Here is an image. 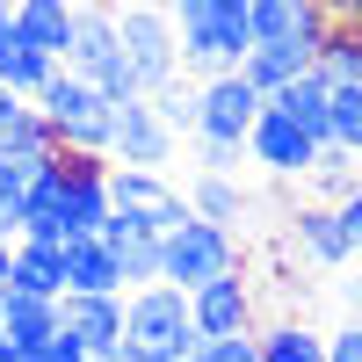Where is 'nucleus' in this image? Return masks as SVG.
Masks as SVG:
<instances>
[{
	"label": "nucleus",
	"mask_w": 362,
	"mask_h": 362,
	"mask_svg": "<svg viewBox=\"0 0 362 362\" xmlns=\"http://www.w3.org/2000/svg\"><path fill=\"white\" fill-rule=\"evenodd\" d=\"M109 153H73L58 145L44 167H29V203H22V232L15 239H87L109 225Z\"/></svg>",
	"instance_id": "f257e3e1"
},
{
	"label": "nucleus",
	"mask_w": 362,
	"mask_h": 362,
	"mask_svg": "<svg viewBox=\"0 0 362 362\" xmlns=\"http://www.w3.org/2000/svg\"><path fill=\"white\" fill-rule=\"evenodd\" d=\"M174 37H181V73H239V58L254 51V15L247 0H167Z\"/></svg>",
	"instance_id": "f03ea898"
},
{
	"label": "nucleus",
	"mask_w": 362,
	"mask_h": 362,
	"mask_svg": "<svg viewBox=\"0 0 362 362\" xmlns=\"http://www.w3.org/2000/svg\"><path fill=\"white\" fill-rule=\"evenodd\" d=\"M196 341L203 334H196L189 290H174V283L124 290V348H131V362H189Z\"/></svg>",
	"instance_id": "7ed1b4c3"
},
{
	"label": "nucleus",
	"mask_w": 362,
	"mask_h": 362,
	"mask_svg": "<svg viewBox=\"0 0 362 362\" xmlns=\"http://www.w3.org/2000/svg\"><path fill=\"white\" fill-rule=\"evenodd\" d=\"M44 116H51V131H58V145H73V153H109V138H116V102L102 95L87 73H73V66H58L37 95Z\"/></svg>",
	"instance_id": "20e7f679"
},
{
	"label": "nucleus",
	"mask_w": 362,
	"mask_h": 362,
	"mask_svg": "<svg viewBox=\"0 0 362 362\" xmlns=\"http://www.w3.org/2000/svg\"><path fill=\"white\" fill-rule=\"evenodd\" d=\"M225 268H239V232L232 225L181 218L160 239V283H174V290H203L210 276H225Z\"/></svg>",
	"instance_id": "39448f33"
},
{
	"label": "nucleus",
	"mask_w": 362,
	"mask_h": 362,
	"mask_svg": "<svg viewBox=\"0 0 362 362\" xmlns=\"http://www.w3.org/2000/svg\"><path fill=\"white\" fill-rule=\"evenodd\" d=\"M66 66L87 73L109 102H138V95H145L138 73H131V58H124V37H116V8H80V15H73V51H66Z\"/></svg>",
	"instance_id": "423d86ee"
},
{
	"label": "nucleus",
	"mask_w": 362,
	"mask_h": 362,
	"mask_svg": "<svg viewBox=\"0 0 362 362\" xmlns=\"http://www.w3.org/2000/svg\"><path fill=\"white\" fill-rule=\"evenodd\" d=\"M116 37H124V58L145 95H160L167 80H181V37H174V15L167 8H145V0H131V8H116Z\"/></svg>",
	"instance_id": "0eeeda50"
},
{
	"label": "nucleus",
	"mask_w": 362,
	"mask_h": 362,
	"mask_svg": "<svg viewBox=\"0 0 362 362\" xmlns=\"http://www.w3.org/2000/svg\"><path fill=\"white\" fill-rule=\"evenodd\" d=\"M109 203L124 210V218L153 225L160 239H167L181 218H196V210H189V189H181L167 167H109Z\"/></svg>",
	"instance_id": "6e6552de"
},
{
	"label": "nucleus",
	"mask_w": 362,
	"mask_h": 362,
	"mask_svg": "<svg viewBox=\"0 0 362 362\" xmlns=\"http://www.w3.org/2000/svg\"><path fill=\"white\" fill-rule=\"evenodd\" d=\"M261 102H268V95H261L247 73H210V80H196V138H232V145H247Z\"/></svg>",
	"instance_id": "1a4fd4ad"
},
{
	"label": "nucleus",
	"mask_w": 362,
	"mask_h": 362,
	"mask_svg": "<svg viewBox=\"0 0 362 362\" xmlns=\"http://www.w3.org/2000/svg\"><path fill=\"white\" fill-rule=\"evenodd\" d=\"M312 153H319V138H312L305 124H290V116H283L276 102H261L254 131H247V160H254L261 174H276V181H305Z\"/></svg>",
	"instance_id": "9d476101"
},
{
	"label": "nucleus",
	"mask_w": 362,
	"mask_h": 362,
	"mask_svg": "<svg viewBox=\"0 0 362 362\" xmlns=\"http://www.w3.org/2000/svg\"><path fill=\"white\" fill-rule=\"evenodd\" d=\"M174 124L153 109V95H138V102H116V138H109V160L116 167H167L174 160Z\"/></svg>",
	"instance_id": "9b49d317"
},
{
	"label": "nucleus",
	"mask_w": 362,
	"mask_h": 362,
	"mask_svg": "<svg viewBox=\"0 0 362 362\" xmlns=\"http://www.w3.org/2000/svg\"><path fill=\"white\" fill-rule=\"evenodd\" d=\"M247 15H254V44H305L319 58L334 37V15L319 0H247Z\"/></svg>",
	"instance_id": "f8f14e48"
},
{
	"label": "nucleus",
	"mask_w": 362,
	"mask_h": 362,
	"mask_svg": "<svg viewBox=\"0 0 362 362\" xmlns=\"http://www.w3.org/2000/svg\"><path fill=\"white\" fill-rule=\"evenodd\" d=\"M189 312H196V334L203 341H225V334H254V283L225 268V276H210L203 290H189Z\"/></svg>",
	"instance_id": "ddd939ff"
},
{
	"label": "nucleus",
	"mask_w": 362,
	"mask_h": 362,
	"mask_svg": "<svg viewBox=\"0 0 362 362\" xmlns=\"http://www.w3.org/2000/svg\"><path fill=\"white\" fill-rule=\"evenodd\" d=\"M283 239H290V254L297 261H312V268H348L355 247H348V232H341V210L334 203H297L290 218H283Z\"/></svg>",
	"instance_id": "4468645a"
},
{
	"label": "nucleus",
	"mask_w": 362,
	"mask_h": 362,
	"mask_svg": "<svg viewBox=\"0 0 362 362\" xmlns=\"http://www.w3.org/2000/svg\"><path fill=\"white\" fill-rule=\"evenodd\" d=\"M58 326H66L73 341H87V355L116 348L124 341V290H66L58 297Z\"/></svg>",
	"instance_id": "2eb2a0df"
},
{
	"label": "nucleus",
	"mask_w": 362,
	"mask_h": 362,
	"mask_svg": "<svg viewBox=\"0 0 362 362\" xmlns=\"http://www.w3.org/2000/svg\"><path fill=\"white\" fill-rule=\"evenodd\" d=\"M51 73H58V58H51L44 44H29V37H22V22H15V0H0V80H8L15 95L29 102Z\"/></svg>",
	"instance_id": "dca6fc26"
},
{
	"label": "nucleus",
	"mask_w": 362,
	"mask_h": 362,
	"mask_svg": "<svg viewBox=\"0 0 362 362\" xmlns=\"http://www.w3.org/2000/svg\"><path fill=\"white\" fill-rule=\"evenodd\" d=\"M102 239L116 247V261H124V290L160 283V232H153V225H138V218H124V210H109Z\"/></svg>",
	"instance_id": "f3484780"
},
{
	"label": "nucleus",
	"mask_w": 362,
	"mask_h": 362,
	"mask_svg": "<svg viewBox=\"0 0 362 362\" xmlns=\"http://www.w3.org/2000/svg\"><path fill=\"white\" fill-rule=\"evenodd\" d=\"M66 290H124V261L102 232L66 239Z\"/></svg>",
	"instance_id": "a211bd4d"
},
{
	"label": "nucleus",
	"mask_w": 362,
	"mask_h": 362,
	"mask_svg": "<svg viewBox=\"0 0 362 362\" xmlns=\"http://www.w3.org/2000/svg\"><path fill=\"white\" fill-rule=\"evenodd\" d=\"M73 15H80V0H15L22 37H29V44H44L58 66H66V51H73Z\"/></svg>",
	"instance_id": "6ab92c4d"
},
{
	"label": "nucleus",
	"mask_w": 362,
	"mask_h": 362,
	"mask_svg": "<svg viewBox=\"0 0 362 362\" xmlns=\"http://www.w3.org/2000/svg\"><path fill=\"white\" fill-rule=\"evenodd\" d=\"M0 334H15L22 348H37L58 334V297H37V290H0Z\"/></svg>",
	"instance_id": "aec40b11"
},
{
	"label": "nucleus",
	"mask_w": 362,
	"mask_h": 362,
	"mask_svg": "<svg viewBox=\"0 0 362 362\" xmlns=\"http://www.w3.org/2000/svg\"><path fill=\"white\" fill-rule=\"evenodd\" d=\"M58 153V131H51V116L37 102H22L8 124H0V160H22V167H44Z\"/></svg>",
	"instance_id": "412c9836"
},
{
	"label": "nucleus",
	"mask_w": 362,
	"mask_h": 362,
	"mask_svg": "<svg viewBox=\"0 0 362 362\" xmlns=\"http://www.w3.org/2000/svg\"><path fill=\"white\" fill-rule=\"evenodd\" d=\"M15 290L66 297V247L58 239H15Z\"/></svg>",
	"instance_id": "4be33fe9"
},
{
	"label": "nucleus",
	"mask_w": 362,
	"mask_h": 362,
	"mask_svg": "<svg viewBox=\"0 0 362 362\" xmlns=\"http://www.w3.org/2000/svg\"><path fill=\"white\" fill-rule=\"evenodd\" d=\"M305 189H312L319 203H341V196H355V189H362V160L348 153V145L319 138V153H312V167H305Z\"/></svg>",
	"instance_id": "5701e85b"
},
{
	"label": "nucleus",
	"mask_w": 362,
	"mask_h": 362,
	"mask_svg": "<svg viewBox=\"0 0 362 362\" xmlns=\"http://www.w3.org/2000/svg\"><path fill=\"white\" fill-rule=\"evenodd\" d=\"M189 210L210 218V225H232V232H239V218L254 210V196L239 189V174H196V181H189Z\"/></svg>",
	"instance_id": "b1692460"
},
{
	"label": "nucleus",
	"mask_w": 362,
	"mask_h": 362,
	"mask_svg": "<svg viewBox=\"0 0 362 362\" xmlns=\"http://www.w3.org/2000/svg\"><path fill=\"white\" fill-rule=\"evenodd\" d=\"M239 73H247L261 95H276V87H290L297 73H312V51L305 44H254L247 58H239Z\"/></svg>",
	"instance_id": "393cba45"
},
{
	"label": "nucleus",
	"mask_w": 362,
	"mask_h": 362,
	"mask_svg": "<svg viewBox=\"0 0 362 362\" xmlns=\"http://www.w3.org/2000/svg\"><path fill=\"white\" fill-rule=\"evenodd\" d=\"M268 102H276V109L290 116V124H305L312 138H326V109H334V80H319V73H297V80H290V87H276Z\"/></svg>",
	"instance_id": "a878e982"
},
{
	"label": "nucleus",
	"mask_w": 362,
	"mask_h": 362,
	"mask_svg": "<svg viewBox=\"0 0 362 362\" xmlns=\"http://www.w3.org/2000/svg\"><path fill=\"white\" fill-rule=\"evenodd\" d=\"M261 362H326V334H312L305 319L261 326Z\"/></svg>",
	"instance_id": "bb28decb"
},
{
	"label": "nucleus",
	"mask_w": 362,
	"mask_h": 362,
	"mask_svg": "<svg viewBox=\"0 0 362 362\" xmlns=\"http://www.w3.org/2000/svg\"><path fill=\"white\" fill-rule=\"evenodd\" d=\"M355 51H362V22H334V37H326V51L312 58V73L319 80H355Z\"/></svg>",
	"instance_id": "cd10ccee"
},
{
	"label": "nucleus",
	"mask_w": 362,
	"mask_h": 362,
	"mask_svg": "<svg viewBox=\"0 0 362 362\" xmlns=\"http://www.w3.org/2000/svg\"><path fill=\"white\" fill-rule=\"evenodd\" d=\"M326 138H334V145H348V153L362 160V87H355V80H341V87H334V109H326Z\"/></svg>",
	"instance_id": "c85d7f7f"
},
{
	"label": "nucleus",
	"mask_w": 362,
	"mask_h": 362,
	"mask_svg": "<svg viewBox=\"0 0 362 362\" xmlns=\"http://www.w3.org/2000/svg\"><path fill=\"white\" fill-rule=\"evenodd\" d=\"M153 109L174 124V138H196V87L189 80H167L160 95H153Z\"/></svg>",
	"instance_id": "c756f323"
},
{
	"label": "nucleus",
	"mask_w": 362,
	"mask_h": 362,
	"mask_svg": "<svg viewBox=\"0 0 362 362\" xmlns=\"http://www.w3.org/2000/svg\"><path fill=\"white\" fill-rule=\"evenodd\" d=\"M22 203H29V167L0 160V232H22Z\"/></svg>",
	"instance_id": "7c9ffc66"
},
{
	"label": "nucleus",
	"mask_w": 362,
	"mask_h": 362,
	"mask_svg": "<svg viewBox=\"0 0 362 362\" xmlns=\"http://www.w3.org/2000/svg\"><path fill=\"white\" fill-rule=\"evenodd\" d=\"M189 362H261V326L254 334H225V341H196Z\"/></svg>",
	"instance_id": "2f4dec72"
},
{
	"label": "nucleus",
	"mask_w": 362,
	"mask_h": 362,
	"mask_svg": "<svg viewBox=\"0 0 362 362\" xmlns=\"http://www.w3.org/2000/svg\"><path fill=\"white\" fill-rule=\"evenodd\" d=\"M196 167H203V174H239V167H247V145H232V138H196Z\"/></svg>",
	"instance_id": "473e14b6"
},
{
	"label": "nucleus",
	"mask_w": 362,
	"mask_h": 362,
	"mask_svg": "<svg viewBox=\"0 0 362 362\" xmlns=\"http://www.w3.org/2000/svg\"><path fill=\"white\" fill-rule=\"evenodd\" d=\"M29 362H87V341H73L66 326H58L51 341H37V348H29Z\"/></svg>",
	"instance_id": "72a5a7b5"
},
{
	"label": "nucleus",
	"mask_w": 362,
	"mask_h": 362,
	"mask_svg": "<svg viewBox=\"0 0 362 362\" xmlns=\"http://www.w3.org/2000/svg\"><path fill=\"white\" fill-rule=\"evenodd\" d=\"M326 362H362V319H348V326L326 334Z\"/></svg>",
	"instance_id": "f704fd0d"
},
{
	"label": "nucleus",
	"mask_w": 362,
	"mask_h": 362,
	"mask_svg": "<svg viewBox=\"0 0 362 362\" xmlns=\"http://www.w3.org/2000/svg\"><path fill=\"white\" fill-rule=\"evenodd\" d=\"M334 210H341V232H348V247H355V261H362V189H355V196H341Z\"/></svg>",
	"instance_id": "c9c22d12"
},
{
	"label": "nucleus",
	"mask_w": 362,
	"mask_h": 362,
	"mask_svg": "<svg viewBox=\"0 0 362 362\" xmlns=\"http://www.w3.org/2000/svg\"><path fill=\"white\" fill-rule=\"evenodd\" d=\"M15 283V232H0V290Z\"/></svg>",
	"instance_id": "e433bc0d"
},
{
	"label": "nucleus",
	"mask_w": 362,
	"mask_h": 362,
	"mask_svg": "<svg viewBox=\"0 0 362 362\" xmlns=\"http://www.w3.org/2000/svg\"><path fill=\"white\" fill-rule=\"evenodd\" d=\"M319 8L334 15V22H362V0H319Z\"/></svg>",
	"instance_id": "4c0bfd02"
},
{
	"label": "nucleus",
	"mask_w": 362,
	"mask_h": 362,
	"mask_svg": "<svg viewBox=\"0 0 362 362\" xmlns=\"http://www.w3.org/2000/svg\"><path fill=\"white\" fill-rule=\"evenodd\" d=\"M341 305H348V319H362V276H355V283H341Z\"/></svg>",
	"instance_id": "58836bf2"
},
{
	"label": "nucleus",
	"mask_w": 362,
	"mask_h": 362,
	"mask_svg": "<svg viewBox=\"0 0 362 362\" xmlns=\"http://www.w3.org/2000/svg\"><path fill=\"white\" fill-rule=\"evenodd\" d=\"M0 362H29V348H22L15 334H0Z\"/></svg>",
	"instance_id": "ea45409f"
},
{
	"label": "nucleus",
	"mask_w": 362,
	"mask_h": 362,
	"mask_svg": "<svg viewBox=\"0 0 362 362\" xmlns=\"http://www.w3.org/2000/svg\"><path fill=\"white\" fill-rule=\"evenodd\" d=\"M15 109H22V95H15V87H8V80H0V124H8V116H15Z\"/></svg>",
	"instance_id": "a19ab883"
},
{
	"label": "nucleus",
	"mask_w": 362,
	"mask_h": 362,
	"mask_svg": "<svg viewBox=\"0 0 362 362\" xmlns=\"http://www.w3.org/2000/svg\"><path fill=\"white\" fill-rule=\"evenodd\" d=\"M87 362H131V348L116 341V348H95V355H87Z\"/></svg>",
	"instance_id": "79ce46f5"
},
{
	"label": "nucleus",
	"mask_w": 362,
	"mask_h": 362,
	"mask_svg": "<svg viewBox=\"0 0 362 362\" xmlns=\"http://www.w3.org/2000/svg\"><path fill=\"white\" fill-rule=\"evenodd\" d=\"M355 87H362V51H355Z\"/></svg>",
	"instance_id": "37998d69"
},
{
	"label": "nucleus",
	"mask_w": 362,
	"mask_h": 362,
	"mask_svg": "<svg viewBox=\"0 0 362 362\" xmlns=\"http://www.w3.org/2000/svg\"><path fill=\"white\" fill-rule=\"evenodd\" d=\"M145 8H167V0H145Z\"/></svg>",
	"instance_id": "c03bdc74"
}]
</instances>
